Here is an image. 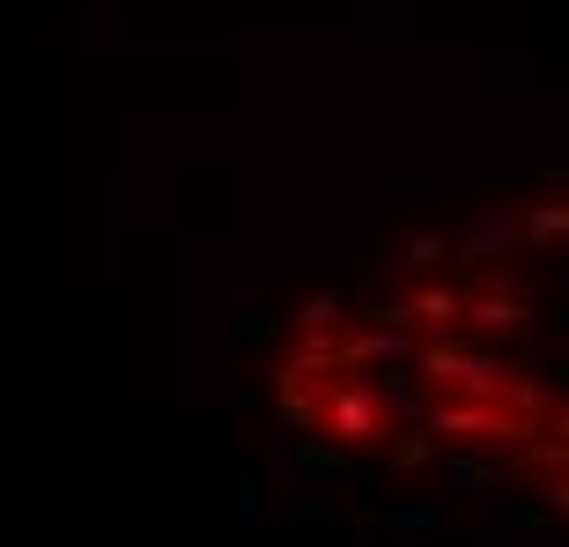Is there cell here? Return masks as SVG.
<instances>
[{
	"label": "cell",
	"instance_id": "obj_1",
	"mask_svg": "<svg viewBox=\"0 0 569 547\" xmlns=\"http://www.w3.org/2000/svg\"><path fill=\"white\" fill-rule=\"evenodd\" d=\"M274 400L340 459L473 474L569 518V186L422 237L303 311Z\"/></svg>",
	"mask_w": 569,
	"mask_h": 547
}]
</instances>
